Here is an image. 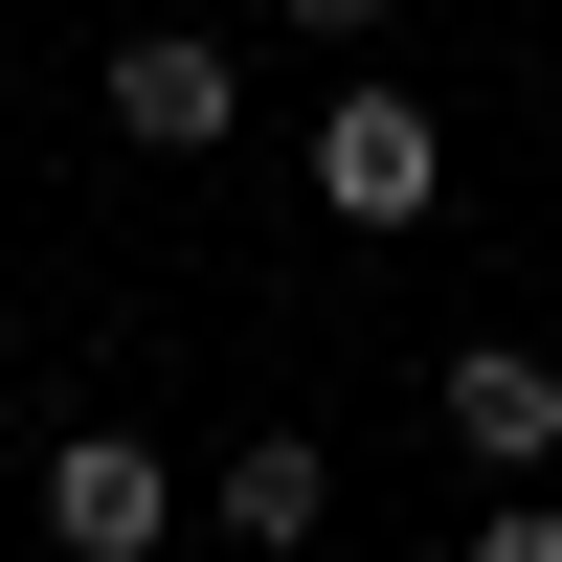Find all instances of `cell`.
Returning a JSON list of instances; mask_svg holds the SVG:
<instances>
[{"label": "cell", "instance_id": "6da1fadb", "mask_svg": "<svg viewBox=\"0 0 562 562\" xmlns=\"http://www.w3.org/2000/svg\"><path fill=\"white\" fill-rule=\"evenodd\" d=\"M315 203H338V225H428V203H450V135H428V90H383V68H360L338 113H315Z\"/></svg>", "mask_w": 562, "mask_h": 562}, {"label": "cell", "instance_id": "7a4b0ae2", "mask_svg": "<svg viewBox=\"0 0 562 562\" xmlns=\"http://www.w3.org/2000/svg\"><path fill=\"white\" fill-rule=\"evenodd\" d=\"M113 135L135 158H225V135H248V68H225L203 23H135L113 45Z\"/></svg>", "mask_w": 562, "mask_h": 562}, {"label": "cell", "instance_id": "3957f363", "mask_svg": "<svg viewBox=\"0 0 562 562\" xmlns=\"http://www.w3.org/2000/svg\"><path fill=\"white\" fill-rule=\"evenodd\" d=\"M158 518H180V473L135 428H68V450H45V540H68V562H158Z\"/></svg>", "mask_w": 562, "mask_h": 562}, {"label": "cell", "instance_id": "277c9868", "mask_svg": "<svg viewBox=\"0 0 562 562\" xmlns=\"http://www.w3.org/2000/svg\"><path fill=\"white\" fill-rule=\"evenodd\" d=\"M315 518H338V450H315V428H248V450H225V540H248V562H293Z\"/></svg>", "mask_w": 562, "mask_h": 562}, {"label": "cell", "instance_id": "5b68a950", "mask_svg": "<svg viewBox=\"0 0 562 562\" xmlns=\"http://www.w3.org/2000/svg\"><path fill=\"white\" fill-rule=\"evenodd\" d=\"M450 428H473L495 473H540V450H562V360L540 338H473V360H450Z\"/></svg>", "mask_w": 562, "mask_h": 562}, {"label": "cell", "instance_id": "8992f818", "mask_svg": "<svg viewBox=\"0 0 562 562\" xmlns=\"http://www.w3.org/2000/svg\"><path fill=\"white\" fill-rule=\"evenodd\" d=\"M293 45H383V0H293Z\"/></svg>", "mask_w": 562, "mask_h": 562}]
</instances>
